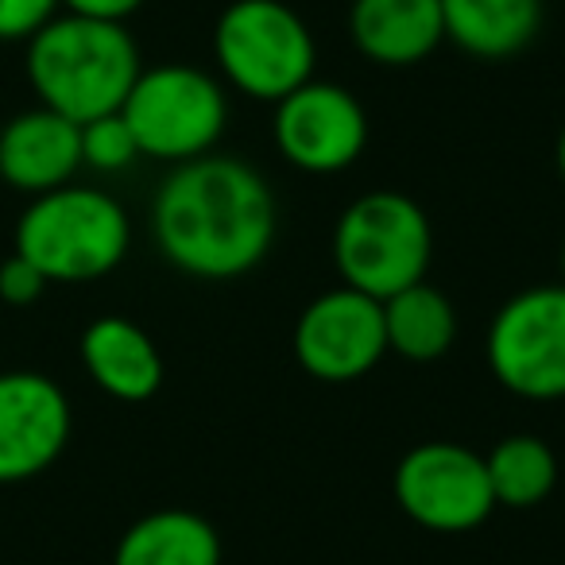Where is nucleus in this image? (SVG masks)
<instances>
[{"instance_id":"1","label":"nucleus","mask_w":565,"mask_h":565,"mask_svg":"<svg viewBox=\"0 0 565 565\" xmlns=\"http://www.w3.org/2000/svg\"><path fill=\"white\" fill-rule=\"evenodd\" d=\"M151 233L179 271L236 279L271 248L275 198L244 159L198 156L163 179L151 202Z\"/></svg>"},{"instance_id":"2","label":"nucleus","mask_w":565,"mask_h":565,"mask_svg":"<svg viewBox=\"0 0 565 565\" xmlns=\"http://www.w3.org/2000/svg\"><path fill=\"white\" fill-rule=\"evenodd\" d=\"M140 71V47L113 20L66 12L28 40V82L47 109L74 125L120 113Z\"/></svg>"},{"instance_id":"3","label":"nucleus","mask_w":565,"mask_h":565,"mask_svg":"<svg viewBox=\"0 0 565 565\" xmlns=\"http://www.w3.org/2000/svg\"><path fill=\"white\" fill-rule=\"evenodd\" d=\"M132 225L117 198L89 186H58L32 198L17 221V244L51 282H89L125 259Z\"/></svg>"},{"instance_id":"4","label":"nucleus","mask_w":565,"mask_h":565,"mask_svg":"<svg viewBox=\"0 0 565 565\" xmlns=\"http://www.w3.org/2000/svg\"><path fill=\"white\" fill-rule=\"evenodd\" d=\"M430 248L434 236L423 205L399 190L356 198L333 228V259L345 287L380 302L411 282H423Z\"/></svg>"},{"instance_id":"5","label":"nucleus","mask_w":565,"mask_h":565,"mask_svg":"<svg viewBox=\"0 0 565 565\" xmlns=\"http://www.w3.org/2000/svg\"><path fill=\"white\" fill-rule=\"evenodd\" d=\"M213 55L221 74L256 102H282L318 63L315 35L282 0H233L213 28Z\"/></svg>"},{"instance_id":"6","label":"nucleus","mask_w":565,"mask_h":565,"mask_svg":"<svg viewBox=\"0 0 565 565\" xmlns=\"http://www.w3.org/2000/svg\"><path fill=\"white\" fill-rule=\"evenodd\" d=\"M120 117L128 120L140 156L186 163L210 156L228 125L225 89L205 71L186 63H167L140 71L136 86L128 89Z\"/></svg>"},{"instance_id":"7","label":"nucleus","mask_w":565,"mask_h":565,"mask_svg":"<svg viewBox=\"0 0 565 565\" xmlns=\"http://www.w3.org/2000/svg\"><path fill=\"white\" fill-rule=\"evenodd\" d=\"M488 369L523 399L565 395V287H531L500 307L488 330Z\"/></svg>"},{"instance_id":"8","label":"nucleus","mask_w":565,"mask_h":565,"mask_svg":"<svg viewBox=\"0 0 565 565\" xmlns=\"http://www.w3.org/2000/svg\"><path fill=\"white\" fill-rule=\"evenodd\" d=\"M395 500L426 531L461 534L495 508L488 465L457 441H423L395 469Z\"/></svg>"},{"instance_id":"9","label":"nucleus","mask_w":565,"mask_h":565,"mask_svg":"<svg viewBox=\"0 0 565 565\" xmlns=\"http://www.w3.org/2000/svg\"><path fill=\"white\" fill-rule=\"evenodd\" d=\"M369 117L338 82H302L275 102V148L287 163L310 174H338L361 159Z\"/></svg>"},{"instance_id":"10","label":"nucleus","mask_w":565,"mask_h":565,"mask_svg":"<svg viewBox=\"0 0 565 565\" xmlns=\"http://www.w3.org/2000/svg\"><path fill=\"white\" fill-rule=\"evenodd\" d=\"M384 302L353 287L315 299L295 326V356L315 380L349 384L384 361Z\"/></svg>"},{"instance_id":"11","label":"nucleus","mask_w":565,"mask_h":565,"mask_svg":"<svg viewBox=\"0 0 565 565\" xmlns=\"http://www.w3.org/2000/svg\"><path fill=\"white\" fill-rule=\"evenodd\" d=\"M71 403L43 372H0V484H20L63 457Z\"/></svg>"},{"instance_id":"12","label":"nucleus","mask_w":565,"mask_h":565,"mask_svg":"<svg viewBox=\"0 0 565 565\" xmlns=\"http://www.w3.org/2000/svg\"><path fill=\"white\" fill-rule=\"evenodd\" d=\"M82 167V125L47 109H28L0 125V179L20 194H47Z\"/></svg>"},{"instance_id":"13","label":"nucleus","mask_w":565,"mask_h":565,"mask_svg":"<svg viewBox=\"0 0 565 565\" xmlns=\"http://www.w3.org/2000/svg\"><path fill=\"white\" fill-rule=\"evenodd\" d=\"M349 32L372 63L415 66L446 40V20L438 0H353Z\"/></svg>"},{"instance_id":"14","label":"nucleus","mask_w":565,"mask_h":565,"mask_svg":"<svg viewBox=\"0 0 565 565\" xmlns=\"http://www.w3.org/2000/svg\"><path fill=\"white\" fill-rule=\"evenodd\" d=\"M82 364L102 392L125 403H143L163 387V356L136 322L105 315L82 333Z\"/></svg>"},{"instance_id":"15","label":"nucleus","mask_w":565,"mask_h":565,"mask_svg":"<svg viewBox=\"0 0 565 565\" xmlns=\"http://www.w3.org/2000/svg\"><path fill=\"white\" fill-rule=\"evenodd\" d=\"M446 40L477 58H508L531 47L542 28V0H438Z\"/></svg>"},{"instance_id":"16","label":"nucleus","mask_w":565,"mask_h":565,"mask_svg":"<svg viewBox=\"0 0 565 565\" xmlns=\"http://www.w3.org/2000/svg\"><path fill=\"white\" fill-rule=\"evenodd\" d=\"M113 565H221V539L194 511H151L120 534Z\"/></svg>"},{"instance_id":"17","label":"nucleus","mask_w":565,"mask_h":565,"mask_svg":"<svg viewBox=\"0 0 565 565\" xmlns=\"http://www.w3.org/2000/svg\"><path fill=\"white\" fill-rule=\"evenodd\" d=\"M384 333L392 353L407 361H438L457 333L454 302L430 282H411L384 299Z\"/></svg>"},{"instance_id":"18","label":"nucleus","mask_w":565,"mask_h":565,"mask_svg":"<svg viewBox=\"0 0 565 565\" xmlns=\"http://www.w3.org/2000/svg\"><path fill=\"white\" fill-rule=\"evenodd\" d=\"M488 484H492L495 503L503 508H539L557 480V461L550 446L534 434H511L492 454L484 457Z\"/></svg>"},{"instance_id":"19","label":"nucleus","mask_w":565,"mask_h":565,"mask_svg":"<svg viewBox=\"0 0 565 565\" xmlns=\"http://www.w3.org/2000/svg\"><path fill=\"white\" fill-rule=\"evenodd\" d=\"M136 159H140V143H136L132 128L120 113H105V117L82 125V167L117 174L128 171Z\"/></svg>"},{"instance_id":"20","label":"nucleus","mask_w":565,"mask_h":565,"mask_svg":"<svg viewBox=\"0 0 565 565\" xmlns=\"http://www.w3.org/2000/svg\"><path fill=\"white\" fill-rule=\"evenodd\" d=\"M58 4L63 0H0V43H28L55 20Z\"/></svg>"},{"instance_id":"21","label":"nucleus","mask_w":565,"mask_h":565,"mask_svg":"<svg viewBox=\"0 0 565 565\" xmlns=\"http://www.w3.org/2000/svg\"><path fill=\"white\" fill-rule=\"evenodd\" d=\"M47 275L24 259L20 252H12L9 259H0V302H9V307H32L40 302V295L47 291Z\"/></svg>"},{"instance_id":"22","label":"nucleus","mask_w":565,"mask_h":565,"mask_svg":"<svg viewBox=\"0 0 565 565\" xmlns=\"http://www.w3.org/2000/svg\"><path fill=\"white\" fill-rule=\"evenodd\" d=\"M143 0H63V9L74 17L89 20H113V24H125L132 12H140Z\"/></svg>"},{"instance_id":"23","label":"nucleus","mask_w":565,"mask_h":565,"mask_svg":"<svg viewBox=\"0 0 565 565\" xmlns=\"http://www.w3.org/2000/svg\"><path fill=\"white\" fill-rule=\"evenodd\" d=\"M557 171H562V179H565V132H562V140H557Z\"/></svg>"},{"instance_id":"24","label":"nucleus","mask_w":565,"mask_h":565,"mask_svg":"<svg viewBox=\"0 0 565 565\" xmlns=\"http://www.w3.org/2000/svg\"><path fill=\"white\" fill-rule=\"evenodd\" d=\"M562 287H565V244H562Z\"/></svg>"},{"instance_id":"25","label":"nucleus","mask_w":565,"mask_h":565,"mask_svg":"<svg viewBox=\"0 0 565 565\" xmlns=\"http://www.w3.org/2000/svg\"><path fill=\"white\" fill-rule=\"evenodd\" d=\"M0 125H4V120H0Z\"/></svg>"}]
</instances>
